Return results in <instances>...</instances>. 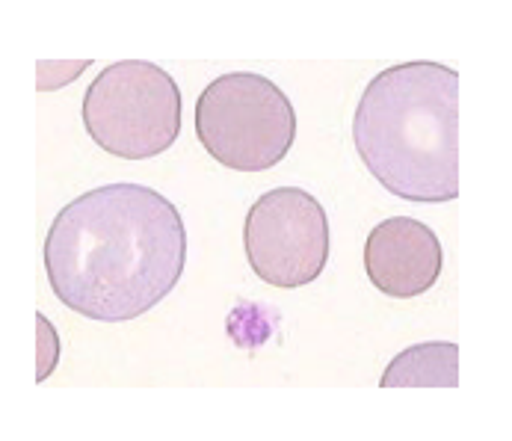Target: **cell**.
<instances>
[{
    "instance_id": "1",
    "label": "cell",
    "mask_w": 512,
    "mask_h": 441,
    "mask_svg": "<svg viewBox=\"0 0 512 441\" xmlns=\"http://www.w3.org/2000/svg\"><path fill=\"white\" fill-rule=\"evenodd\" d=\"M187 267L178 208L143 184H104L72 199L48 228L54 296L98 323L137 320L175 291Z\"/></svg>"
},
{
    "instance_id": "6",
    "label": "cell",
    "mask_w": 512,
    "mask_h": 441,
    "mask_svg": "<svg viewBox=\"0 0 512 441\" xmlns=\"http://www.w3.org/2000/svg\"><path fill=\"white\" fill-rule=\"evenodd\" d=\"M444 252L436 231L412 217L379 222L365 243V273L379 294L415 299L427 294L441 276Z\"/></svg>"
},
{
    "instance_id": "8",
    "label": "cell",
    "mask_w": 512,
    "mask_h": 441,
    "mask_svg": "<svg viewBox=\"0 0 512 441\" xmlns=\"http://www.w3.org/2000/svg\"><path fill=\"white\" fill-rule=\"evenodd\" d=\"M60 362V338L54 323L36 311V382H45Z\"/></svg>"
},
{
    "instance_id": "4",
    "label": "cell",
    "mask_w": 512,
    "mask_h": 441,
    "mask_svg": "<svg viewBox=\"0 0 512 441\" xmlns=\"http://www.w3.org/2000/svg\"><path fill=\"white\" fill-rule=\"evenodd\" d=\"M83 128L113 157H157L181 134V89L157 63H113L83 95Z\"/></svg>"
},
{
    "instance_id": "3",
    "label": "cell",
    "mask_w": 512,
    "mask_h": 441,
    "mask_svg": "<svg viewBox=\"0 0 512 441\" xmlns=\"http://www.w3.org/2000/svg\"><path fill=\"white\" fill-rule=\"evenodd\" d=\"M196 137L225 169L255 175L288 157L296 140V113L270 77L222 74L196 101Z\"/></svg>"
},
{
    "instance_id": "7",
    "label": "cell",
    "mask_w": 512,
    "mask_h": 441,
    "mask_svg": "<svg viewBox=\"0 0 512 441\" xmlns=\"http://www.w3.org/2000/svg\"><path fill=\"white\" fill-rule=\"evenodd\" d=\"M459 347L453 341H424L391 359L379 388H456Z\"/></svg>"
},
{
    "instance_id": "2",
    "label": "cell",
    "mask_w": 512,
    "mask_h": 441,
    "mask_svg": "<svg viewBox=\"0 0 512 441\" xmlns=\"http://www.w3.org/2000/svg\"><path fill=\"white\" fill-rule=\"evenodd\" d=\"M353 143L397 199H459V72L412 60L379 72L356 104Z\"/></svg>"
},
{
    "instance_id": "5",
    "label": "cell",
    "mask_w": 512,
    "mask_h": 441,
    "mask_svg": "<svg viewBox=\"0 0 512 441\" xmlns=\"http://www.w3.org/2000/svg\"><path fill=\"white\" fill-rule=\"evenodd\" d=\"M243 246L255 276L273 288H305L326 270L332 234L326 208L302 187H276L246 214Z\"/></svg>"
},
{
    "instance_id": "9",
    "label": "cell",
    "mask_w": 512,
    "mask_h": 441,
    "mask_svg": "<svg viewBox=\"0 0 512 441\" xmlns=\"http://www.w3.org/2000/svg\"><path fill=\"white\" fill-rule=\"evenodd\" d=\"M92 63L89 60H39L36 63V89L39 92H54L77 80V74L86 72Z\"/></svg>"
}]
</instances>
